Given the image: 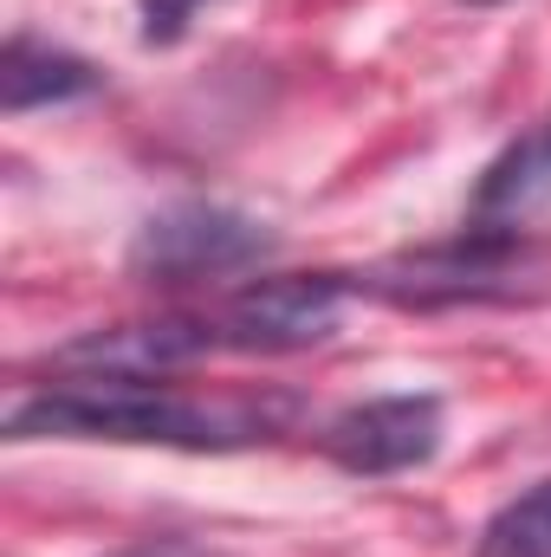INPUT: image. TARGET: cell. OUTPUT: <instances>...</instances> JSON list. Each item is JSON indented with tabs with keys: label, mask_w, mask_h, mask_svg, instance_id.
Segmentation results:
<instances>
[{
	"label": "cell",
	"mask_w": 551,
	"mask_h": 557,
	"mask_svg": "<svg viewBox=\"0 0 551 557\" xmlns=\"http://www.w3.org/2000/svg\"><path fill=\"white\" fill-rule=\"evenodd\" d=\"M467 557H551V480H532L513 493L474 539Z\"/></svg>",
	"instance_id": "9"
},
{
	"label": "cell",
	"mask_w": 551,
	"mask_h": 557,
	"mask_svg": "<svg viewBox=\"0 0 551 557\" xmlns=\"http://www.w3.org/2000/svg\"><path fill=\"white\" fill-rule=\"evenodd\" d=\"M539 273V247L513 221H467L461 234L409 247L370 273H351L357 292L403 305V311H454V305H506Z\"/></svg>",
	"instance_id": "2"
},
{
	"label": "cell",
	"mask_w": 551,
	"mask_h": 557,
	"mask_svg": "<svg viewBox=\"0 0 551 557\" xmlns=\"http://www.w3.org/2000/svg\"><path fill=\"white\" fill-rule=\"evenodd\" d=\"M279 253V234L228 201H169L131 234L124 267L137 285L156 292H188V285H221L234 273H254Z\"/></svg>",
	"instance_id": "3"
},
{
	"label": "cell",
	"mask_w": 551,
	"mask_h": 557,
	"mask_svg": "<svg viewBox=\"0 0 551 557\" xmlns=\"http://www.w3.org/2000/svg\"><path fill=\"white\" fill-rule=\"evenodd\" d=\"M215 350H221L215 311H162V318L78 331L72 344L52 350V370L59 376H175Z\"/></svg>",
	"instance_id": "6"
},
{
	"label": "cell",
	"mask_w": 551,
	"mask_h": 557,
	"mask_svg": "<svg viewBox=\"0 0 551 557\" xmlns=\"http://www.w3.org/2000/svg\"><path fill=\"white\" fill-rule=\"evenodd\" d=\"M461 7H506V0H461Z\"/></svg>",
	"instance_id": "12"
},
{
	"label": "cell",
	"mask_w": 551,
	"mask_h": 557,
	"mask_svg": "<svg viewBox=\"0 0 551 557\" xmlns=\"http://www.w3.org/2000/svg\"><path fill=\"white\" fill-rule=\"evenodd\" d=\"M201 7H208V0H137V39L143 46H175V39H188V26H195Z\"/></svg>",
	"instance_id": "10"
},
{
	"label": "cell",
	"mask_w": 551,
	"mask_h": 557,
	"mask_svg": "<svg viewBox=\"0 0 551 557\" xmlns=\"http://www.w3.org/2000/svg\"><path fill=\"white\" fill-rule=\"evenodd\" d=\"M546 201H551V111L480 169L474 201H467V221H513L519 227Z\"/></svg>",
	"instance_id": "8"
},
{
	"label": "cell",
	"mask_w": 551,
	"mask_h": 557,
	"mask_svg": "<svg viewBox=\"0 0 551 557\" xmlns=\"http://www.w3.org/2000/svg\"><path fill=\"white\" fill-rule=\"evenodd\" d=\"M357 298L351 273H267L234 285L215 305V337L234 357H292L325 344Z\"/></svg>",
	"instance_id": "4"
},
{
	"label": "cell",
	"mask_w": 551,
	"mask_h": 557,
	"mask_svg": "<svg viewBox=\"0 0 551 557\" xmlns=\"http://www.w3.org/2000/svg\"><path fill=\"white\" fill-rule=\"evenodd\" d=\"M292 396H195L169 376H59L7 409V441H131L182 454H241L279 441Z\"/></svg>",
	"instance_id": "1"
},
{
	"label": "cell",
	"mask_w": 551,
	"mask_h": 557,
	"mask_svg": "<svg viewBox=\"0 0 551 557\" xmlns=\"http://www.w3.org/2000/svg\"><path fill=\"white\" fill-rule=\"evenodd\" d=\"M441 428H448V409L428 389L370 396L325 428V454L351 480H396V473H415L441 454Z\"/></svg>",
	"instance_id": "5"
},
{
	"label": "cell",
	"mask_w": 551,
	"mask_h": 557,
	"mask_svg": "<svg viewBox=\"0 0 551 557\" xmlns=\"http://www.w3.org/2000/svg\"><path fill=\"white\" fill-rule=\"evenodd\" d=\"M118 557H215L208 545H195V539H182V532H162V539H137L131 552Z\"/></svg>",
	"instance_id": "11"
},
{
	"label": "cell",
	"mask_w": 551,
	"mask_h": 557,
	"mask_svg": "<svg viewBox=\"0 0 551 557\" xmlns=\"http://www.w3.org/2000/svg\"><path fill=\"white\" fill-rule=\"evenodd\" d=\"M105 91V72L59 46V39H39V33H13L7 52H0V104L7 117H26V111H59V104H85Z\"/></svg>",
	"instance_id": "7"
}]
</instances>
